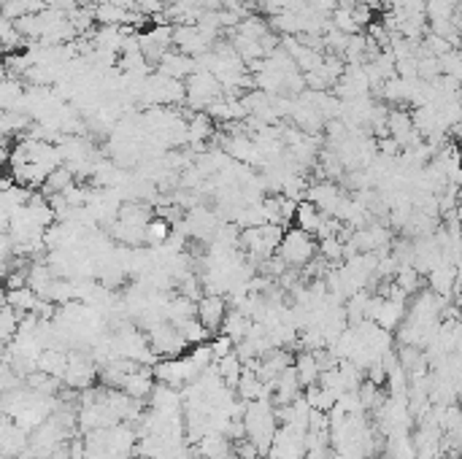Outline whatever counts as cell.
Wrapping results in <instances>:
<instances>
[{"mask_svg": "<svg viewBox=\"0 0 462 459\" xmlns=\"http://www.w3.org/2000/svg\"><path fill=\"white\" fill-rule=\"evenodd\" d=\"M314 254H317V241H314L311 232L300 227L287 230L282 243H279V252H276V257H282L289 268H303L314 259Z\"/></svg>", "mask_w": 462, "mask_h": 459, "instance_id": "1", "label": "cell"}, {"mask_svg": "<svg viewBox=\"0 0 462 459\" xmlns=\"http://www.w3.org/2000/svg\"><path fill=\"white\" fill-rule=\"evenodd\" d=\"M197 319L205 324L208 332L222 330V324L227 319V303L222 294H205L197 300Z\"/></svg>", "mask_w": 462, "mask_h": 459, "instance_id": "2", "label": "cell"}, {"mask_svg": "<svg viewBox=\"0 0 462 459\" xmlns=\"http://www.w3.org/2000/svg\"><path fill=\"white\" fill-rule=\"evenodd\" d=\"M297 225H300V230H306V232H317L319 235L322 225H324V219H327V214H322L317 205L311 203V200H306V203H297Z\"/></svg>", "mask_w": 462, "mask_h": 459, "instance_id": "3", "label": "cell"}, {"mask_svg": "<svg viewBox=\"0 0 462 459\" xmlns=\"http://www.w3.org/2000/svg\"><path fill=\"white\" fill-rule=\"evenodd\" d=\"M295 370H297V378H300L303 386H314L322 376V368H319V362H317V357H314V351H303L295 362Z\"/></svg>", "mask_w": 462, "mask_h": 459, "instance_id": "4", "label": "cell"}, {"mask_svg": "<svg viewBox=\"0 0 462 459\" xmlns=\"http://www.w3.org/2000/svg\"><path fill=\"white\" fill-rule=\"evenodd\" d=\"M173 235V230H170V222L163 217H154L149 225H146V243H152V246H163L168 243V238Z\"/></svg>", "mask_w": 462, "mask_h": 459, "instance_id": "5", "label": "cell"}, {"mask_svg": "<svg viewBox=\"0 0 462 459\" xmlns=\"http://www.w3.org/2000/svg\"><path fill=\"white\" fill-rule=\"evenodd\" d=\"M179 332L184 335V341H187V344H195V346H203L205 338L211 335V332L205 330V324L197 319V316H195V319H190V321H184V324L179 327Z\"/></svg>", "mask_w": 462, "mask_h": 459, "instance_id": "6", "label": "cell"}, {"mask_svg": "<svg viewBox=\"0 0 462 459\" xmlns=\"http://www.w3.org/2000/svg\"><path fill=\"white\" fill-rule=\"evenodd\" d=\"M232 344H235V341H232V338H227V335H225V332H222V335H219L217 341H214V344H211V351H214V359H225V357H230L232 354Z\"/></svg>", "mask_w": 462, "mask_h": 459, "instance_id": "7", "label": "cell"}]
</instances>
